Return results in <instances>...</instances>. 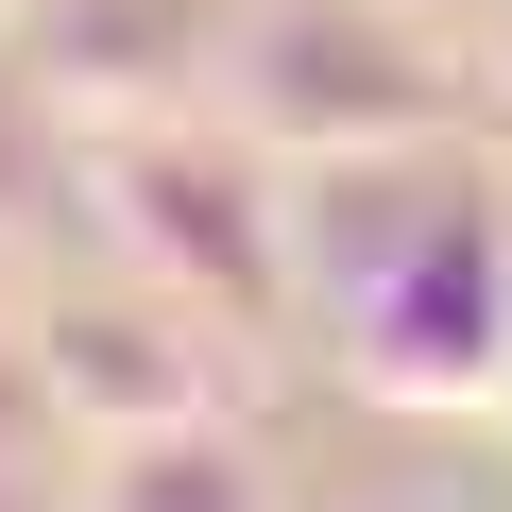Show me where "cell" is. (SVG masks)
Segmentation results:
<instances>
[{
	"instance_id": "obj_2",
	"label": "cell",
	"mask_w": 512,
	"mask_h": 512,
	"mask_svg": "<svg viewBox=\"0 0 512 512\" xmlns=\"http://www.w3.org/2000/svg\"><path fill=\"white\" fill-rule=\"evenodd\" d=\"M86 205L120 239V274L188 291V308H274L291 291V205L256 188L205 120H154V137H103L86 154Z\"/></svg>"
},
{
	"instance_id": "obj_4",
	"label": "cell",
	"mask_w": 512,
	"mask_h": 512,
	"mask_svg": "<svg viewBox=\"0 0 512 512\" xmlns=\"http://www.w3.org/2000/svg\"><path fill=\"white\" fill-rule=\"evenodd\" d=\"M35 393H52V427H86V444L205 427V410H222V308H188V291H154V274L69 291V308L35 325Z\"/></svg>"
},
{
	"instance_id": "obj_5",
	"label": "cell",
	"mask_w": 512,
	"mask_h": 512,
	"mask_svg": "<svg viewBox=\"0 0 512 512\" xmlns=\"http://www.w3.org/2000/svg\"><path fill=\"white\" fill-rule=\"evenodd\" d=\"M239 52V0H52L35 18V103L86 137H154L188 103H222Z\"/></svg>"
},
{
	"instance_id": "obj_1",
	"label": "cell",
	"mask_w": 512,
	"mask_h": 512,
	"mask_svg": "<svg viewBox=\"0 0 512 512\" xmlns=\"http://www.w3.org/2000/svg\"><path fill=\"white\" fill-rule=\"evenodd\" d=\"M342 359L393 410H495L512 393V222L495 205H427L342 291Z\"/></svg>"
},
{
	"instance_id": "obj_3",
	"label": "cell",
	"mask_w": 512,
	"mask_h": 512,
	"mask_svg": "<svg viewBox=\"0 0 512 512\" xmlns=\"http://www.w3.org/2000/svg\"><path fill=\"white\" fill-rule=\"evenodd\" d=\"M222 103L291 154H410L444 120V69H427V35L359 18V0H274V18H239Z\"/></svg>"
},
{
	"instance_id": "obj_6",
	"label": "cell",
	"mask_w": 512,
	"mask_h": 512,
	"mask_svg": "<svg viewBox=\"0 0 512 512\" xmlns=\"http://www.w3.org/2000/svg\"><path fill=\"white\" fill-rule=\"evenodd\" d=\"M69 512H291V495H274V461H256V444H239V427L205 410V427L103 444V478H86Z\"/></svg>"
},
{
	"instance_id": "obj_7",
	"label": "cell",
	"mask_w": 512,
	"mask_h": 512,
	"mask_svg": "<svg viewBox=\"0 0 512 512\" xmlns=\"http://www.w3.org/2000/svg\"><path fill=\"white\" fill-rule=\"evenodd\" d=\"M69 188V120L35 103V69H0V222H35Z\"/></svg>"
}]
</instances>
